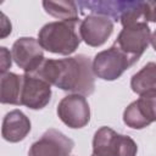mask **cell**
Segmentation results:
<instances>
[{
    "label": "cell",
    "mask_w": 156,
    "mask_h": 156,
    "mask_svg": "<svg viewBox=\"0 0 156 156\" xmlns=\"http://www.w3.org/2000/svg\"><path fill=\"white\" fill-rule=\"evenodd\" d=\"M123 122L132 129H143L156 122V89L139 95L123 111Z\"/></svg>",
    "instance_id": "6"
},
{
    "label": "cell",
    "mask_w": 156,
    "mask_h": 156,
    "mask_svg": "<svg viewBox=\"0 0 156 156\" xmlns=\"http://www.w3.org/2000/svg\"><path fill=\"white\" fill-rule=\"evenodd\" d=\"M58 118L69 128L85 127L90 121V107L85 96L69 94L61 99L56 108Z\"/></svg>",
    "instance_id": "7"
},
{
    "label": "cell",
    "mask_w": 156,
    "mask_h": 156,
    "mask_svg": "<svg viewBox=\"0 0 156 156\" xmlns=\"http://www.w3.org/2000/svg\"><path fill=\"white\" fill-rule=\"evenodd\" d=\"M113 32V21L105 16L88 15L80 21V39L91 48L104 45Z\"/></svg>",
    "instance_id": "11"
},
{
    "label": "cell",
    "mask_w": 156,
    "mask_h": 156,
    "mask_svg": "<svg viewBox=\"0 0 156 156\" xmlns=\"http://www.w3.org/2000/svg\"><path fill=\"white\" fill-rule=\"evenodd\" d=\"M1 38H5L11 33V22L7 20L5 13H1Z\"/></svg>",
    "instance_id": "18"
},
{
    "label": "cell",
    "mask_w": 156,
    "mask_h": 156,
    "mask_svg": "<svg viewBox=\"0 0 156 156\" xmlns=\"http://www.w3.org/2000/svg\"><path fill=\"white\" fill-rule=\"evenodd\" d=\"M150 44L152 45L154 50L156 51V29L154 30V33H151V39H150Z\"/></svg>",
    "instance_id": "19"
},
{
    "label": "cell",
    "mask_w": 156,
    "mask_h": 156,
    "mask_svg": "<svg viewBox=\"0 0 156 156\" xmlns=\"http://www.w3.org/2000/svg\"><path fill=\"white\" fill-rule=\"evenodd\" d=\"M79 26V18L49 22L38 32V41L40 46L49 52L68 56L78 49L82 41Z\"/></svg>",
    "instance_id": "2"
},
{
    "label": "cell",
    "mask_w": 156,
    "mask_h": 156,
    "mask_svg": "<svg viewBox=\"0 0 156 156\" xmlns=\"http://www.w3.org/2000/svg\"><path fill=\"white\" fill-rule=\"evenodd\" d=\"M136 152L138 145L130 136L110 127H100L94 134L91 156H136Z\"/></svg>",
    "instance_id": "3"
},
{
    "label": "cell",
    "mask_w": 156,
    "mask_h": 156,
    "mask_svg": "<svg viewBox=\"0 0 156 156\" xmlns=\"http://www.w3.org/2000/svg\"><path fill=\"white\" fill-rule=\"evenodd\" d=\"M151 6H152V22L156 23V1H151Z\"/></svg>",
    "instance_id": "20"
},
{
    "label": "cell",
    "mask_w": 156,
    "mask_h": 156,
    "mask_svg": "<svg viewBox=\"0 0 156 156\" xmlns=\"http://www.w3.org/2000/svg\"><path fill=\"white\" fill-rule=\"evenodd\" d=\"M135 62L119 50L115 44L100 52H98L93 58V71L95 77L104 80H116L118 79L129 67Z\"/></svg>",
    "instance_id": "4"
},
{
    "label": "cell",
    "mask_w": 156,
    "mask_h": 156,
    "mask_svg": "<svg viewBox=\"0 0 156 156\" xmlns=\"http://www.w3.org/2000/svg\"><path fill=\"white\" fill-rule=\"evenodd\" d=\"M11 55L15 63L24 71V73L35 72L44 62V49L40 46L38 39L33 37L18 38L11 49Z\"/></svg>",
    "instance_id": "9"
},
{
    "label": "cell",
    "mask_w": 156,
    "mask_h": 156,
    "mask_svg": "<svg viewBox=\"0 0 156 156\" xmlns=\"http://www.w3.org/2000/svg\"><path fill=\"white\" fill-rule=\"evenodd\" d=\"M1 95L0 101L4 105H21V89H22V74L13 72H6L1 74Z\"/></svg>",
    "instance_id": "14"
},
{
    "label": "cell",
    "mask_w": 156,
    "mask_h": 156,
    "mask_svg": "<svg viewBox=\"0 0 156 156\" xmlns=\"http://www.w3.org/2000/svg\"><path fill=\"white\" fill-rule=\"evenodd\" d=\"M32 74L72 94L88 96L95 90L93 61L83 54L65 58H45Z\"/></svg>",
    "instance_id": "1"
},
{
    "label": "cell",
    "mask_w": 156,
    "mask_h": 156,
    "mask_svg": "<svg viewBox=\"0 0 156 156\" xmlns=\"http://www.w3.org/2000/svg\"><path fill=\"white\" fill-rule=\"evenodd\" d=\"M32 124L29 118L21 110H12L7 112L2 119L1 135L9 143L22 141L30 132Z\"/></svg>",
    "instance_id": "12"
},
{
    "label": "cell",
    "mask_w": 156,
    "mask_h": 156,
    "mask_svg": "<svg viewBox=\"0 0 156 156\" xmlns=\"http://www.w3.org/2000/svg\"><path fill=\"white\" fill-rule=\"evenodd\" d=\"M130 88L135 94H143L156 89V62L146 63L141 69L132 76Z\"/></svg>",
    "instance_id": "15"
},
{
    "label": "cell",
    "mask_w": 156,
    "mask_h": 156,
    "mask_svg": "<svg viewBox=\"0 0 156 156\" xmlns=\"http://www.w3.org/2000/svg\"><path fill=\"white\" fill-rule=\"evenodd\" d=\"M130 1H122V0H98V1H78L77 6L82 13L87 11L89 15H99L111 18L112 21L117 22L121 20L122 15L126 12Z\"/></svg>",
    "instance_id": "13"
},
{
    "label": "cell",
    "mask_w": 156,
    "mask_h": 156,
    "mask_svg": "<svg viewBox=\"0 0 156 156\" xmlns=\"http://www.w3.org/2000/svg\"><path fill=\"white\" fill-rule=\"evenodd\" d=\"M0 55H1V74H2V73H6L7 69L11 67L12 55L10 54V51L7 50V48H5V46H1L0 48Z\"/></svg>",
    "instance_id": "17"
},
{
    "label": "cell",
    "mask_w": 156,
    "mask_h": 156,
    "mask_svg": "<svg viewBox=\"0 0 156 156\" xmlns=\"http://www.w3.org/2000/svg\"><path fill=\"white\" fill-rule=\"evenodd\" d=\"M45 12L60 21L78 20V6L76 1H43Z\"/></svg>",
    "instance_id": "16"
},
{
    "label": "cell",
    "mask_w": 156,
    "mask_h": 156,
    "mask_svg": "<svg viewBox=\"0 0 156 156\" xmlns=\"http://www.w3.org/2000/svg\"><path fill=\"white\" fill-rule=\"evenodd\" d=\"M51 99V85L32 74L24 73L22 74V89H21V105L30 108V110H41L44 108Z\"/></svg>",
    "instance_id": "10"
},
{
    "label": "cell",
    "mask_w": 156,
    "mask_h": 156,
    "mask_svg": "<svg viewBox=\"0 0 156 156\" xmlns=\"http://www.w3.org/2000/svg\"><path fill=\"white\" fill-rule=\"evenodd\" d=\"M150 39L151 30L149 24L140 22L123 27L113 44L126 55H128L134 62H136L147 49Z\"/></svg>",
    "instance_id": "5"
},
{
    "label": "cell",
    "mask_w": 156,
    "mask_h": 156,
    "mask_svg": "<svg viewBox=\"0 0 156 156\" xmlns=\"http://www.w3.org/2000/svg\"><path fill=\"white\" fill-rule=\"evenodd\" d=\"M74 141L55 128H49L34 141L28 151V156H69Z\"/></svg>",
    "instance_id": "8"
}]
</instances>
